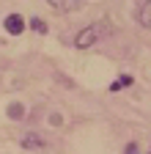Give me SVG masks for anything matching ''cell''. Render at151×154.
I'll return each instance as SVG.
<instances>
[{"mask_svg":"<svg viewBox=\"0 0 151 154\" xmlns=\"http://www.w3.org/2000/svg\"><path fill=\"white\" fill-rule=\"evenodd\" d=\"M110 33H113V25L107 22V19H102V22H93V25L83 28L77 36H74V47H77V50H88V47H93L96 42L107 38Z\"/></svg>","mask_w":151,"mask_h":154,"instance_id":"obj_1","label":"cell"},{"mask_svg":"<svg viewBox=\"0 0 151 154\" xmlns=\"http://www.w3.org/2000/svg\"><path fill=\"white\" fill-rule=\"evenodd\" d=\"M25 17L22 14H17V11H11V14H6V19H3V30L8 33V36H22L25 33Z\"/></svg>","mask_w":151,"mask_h":154,"instance_id":"obj_2","label":"cell"},{"mask_svg":"<svg viewBox=\"0 0 151 154\" xmlns=\"http://www.w3.org/2000/svg\"><path fill=\"white\" fill-rule=\"evenodd\" d=\"M20 146L25 151H39V149H44V138H41L39 132H25L22 138H20Z\"/></svg>","mask_w":151,"mask_h":154,"instance_id":"obj_3","label":"cell"},{"mask_svg":"<svg viewBox=\"0 0 151 154\" xmlns=\"http://www.w3.org/2000/svg\"><path fill=\"white\" fill-rule=\"evenodd\" d=\"M47 3H50L55 11H61V14H71V11L80 8V0H47Z\"/></svg>","mask_w":151,"mask_h":154,"instance_id":"obj_4","label":"cell"},{"mask_svg":"<svg viewBox=\"0 0 151 154\" xmlns=\"http://www.w3.org/2000/svg\"><path fill=\"white\" fill-rule=\"evenodd\" d=\"M129 85H135V77H132V74H118L116 80L110 83V94H118V91H124Z\"/></svg>","mask_w":151,"mask_h":154,"instance_id":"obj_5","label":"cell"},{"mask_svg":"<svg viewBox=\"0 0 151 154\" xmlns=\"http://www.w3.org/2000/svg\"><path fill=\"white\" fill-rule=\"evenodd\" d=\"M137 22H140V28L151 30V0H146V3L137 8Z\"/></svg>","mask_w":151,"mask_h":154,"instance_id":"obj_6","label":"cell"},{"mask_svg":"<svg viewBox=\"0 0 151 154\" xmlns=\"http://www.w3.org/2000/svg\"><path fill=\"white\" fill-rule=\"evenodd\" d=\"M25 25H28V28H30L33 33H39V36H47V33H50V25L44 22V19H39V17H30Z\"/></svg>","mask_w":151,"mask_h":154,"instance_id":"obj_7","label":"cell"},{"mask_svg":"<svg viewBox=\"0 0 151 154\" xmlns=\"http://www.w3.org/2000/svg\"><path fill=\"white\" fill-rule=\"evenodd\" d=\"M6 116H8V119H14V121H22V119H25V105H22V102H11V105L6 107Z\"/></svg>","mask_w":151,"mask_h":154,"instance_id":"obj_8","label":"cell"},{"mask_svg":"<svg viewBox=\"0 0 151 154\" xmlns=\"http://www.w3.org/2000/svg\"><path fill=\"white\" fill-rule=\"evenodd\" d=\"M55 83H61L63 88H74V83L69 80V77H66V74H58V72H55Z\"/></svg>","mask_w":151,"mask_h":154,"instance_id":"obj_9","label":"cell"},{"mask_svg":"<svg viewBox=\"0 0 151 154\" xmlns=\"http://www.w3.org/2000/svg\"><path fill=\"white\" fill-rule=\"evenodd\" d=\"M124 154H140V146H137L135 140H129V143L124 146Z\"/></svg>","mask_w":151,"mask_h":154,"instance_id":"obj_10","label":"cell"},{"mask_svg":"<svg viewBox=\"0 0 151 154\" xmlns=\"http://www.w3.org/2000/svg\"><path fill=\"white\" fill-rule=\"evenodd\" d=\"M63 124V116L61 113H50V127H61Z\"/></svg>","mask_w":151,"mask_h":154,"instance_id":"obj_11","label":"cell"},{"mask_svg":"<svg viewBox=\"0 0 151 154\" xmlns=\"http://www.w3.org/2000/svg\"><path fill=\"white\" fill-rule=\"evenodd\" d=\"M148 154H151V151H148Z\"/></svg>","mask_w":151,"mask_h":154,"instance_id":"obj_12","label":"cell"}]
</instances>
